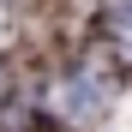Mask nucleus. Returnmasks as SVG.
Listing matches in <instances>:
<instances>
[{
	"instance_id": "1",
	"label": "nucleus",
	"mask_w": 132,
	"mask_h": 132,
	"mask_svg": "<svg viewBox=\"0 0 132 132\" xmlns=\"http://www.w3.org/2000/svg\"><path fill=\"white\" fill-rule=\"evenodd\" d=\"M54 102H60V114H72V120H90L96 108H102V90H96L90 78H66Z\"/></svg>"
},
{
	"instance_id": "2",
	"label": "nucleus",
	"mask_w": 132,
	"mask_h": 132,
	"mask_svg": "<svg viewBox=\"0 0 132 132\" xmlns=\"http://www.w3.org/2000/svg\"><path fill=\"white\" fill-rule=\"evenodd\" d=\"M108 30L132 48V0H114V6H108Z\"/></svg>"
},
{
	"instance_id": "3",
	"label": "nucleus",
	"mask_w": 132,
	"mask_h": 132,
	"mask_svg": "<svg viewBox=\"0 0 132 132\" xmlns=\"http://www.w3.org/2000/svg\"><path fill=\"white\" fill-rule=\"evenodd\" d=\"M0 90H6V72H0Z\"/></svg>"
}]
</instances>
